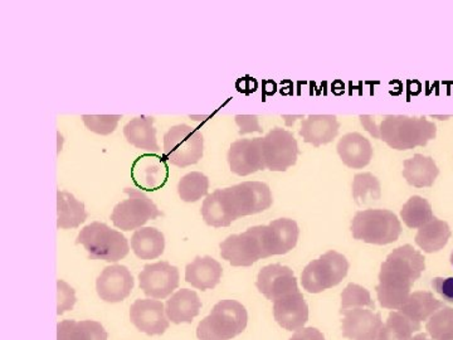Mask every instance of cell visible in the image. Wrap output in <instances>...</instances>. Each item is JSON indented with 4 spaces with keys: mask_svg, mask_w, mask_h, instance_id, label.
I'll return each mask as SVG.
<instances>
[{
    "mask_svg": "<svg viewBox=\"0 0 453 340\" xmlns=\"http://www.w3.org/2000/svg\"><path fill=\"white\" fill-rule=\"evenodd\" d=\"M425 270V256L411 244L393 250L381 265L380 283L375 288L380 305L390 310L401 308Z\"/></svg>",
    "mask_w": 453,
    "mask_h": 340,
    "instance_id": "cell-1",
    "label": "cell"
},
{
    "mask_svg": "<svg viewBox=\"0 0 453 340\" xmlns=\"http://www.w3.org/2000/svg\"><path fill=\"white\" fill-rule=\"evenodd\" d=\"M436 135V125L426 118L387 115L378 124L374 138L383 140L395 151H410L417 146L427 145Z\"/></svg>",
    "mask_w": 453,
    "mask_h": 340,
    "instance_id": "cell-2",
    "label": "cell"
},
{
    "mask_svg": "<svg viewBox=\"0 0 453 340\" xmlns=\"http://www.w3.org/2000/svg\"><path fill=\"white\" fill-rule=\"evenodd\" d=\"M220 256L232 267H249L273 255L270 226H255L241 235H232L219 244Z\"/></svg>",
    "mask_w": 453,
    "mask_h": 340,
    "instance_id": "cell-3",
    "label": "cell"
},
{
    "mask_svg": "<svg viewBox=\"0 0 453 340\" xmlns=\"http://www.w3.org/2000/svg\"><path fill=\"white\" fill-rule=\"evenodd\" d=\"M249 313L235 300H222L214 305L196 328L199 340H232L246 330Z\"/></svg>",
    "mask_w": 453,
    "mask_h": 340,
    "instance_id": "cell-4",
    "label": "cell"
},
{
    "mask_svg": "<svg viewBox=\"0 0 453 340\" xmlns=\"http://www.w3.org/2000/svg\"><path fill=\"white\" fill-rule=\"evenodd\" d=\"M77 244H82L89 258L106 262H118L127 258L129 243L121 232L101 222L83 227L77 236Z\"/></svg>",
    "mask_w": 453,
    "mask_h": 340,
    "instance_id": "cell-5",
    "label": "cell"
},
{
    "mask_svg": "<svg viewBox=\"0 0 453 340\" xmlns=\"http://www.w3.org/2000/svg\"><path fill=\"white\" fill-rule=\"evenodd\" d=\"M351 234L356 240L384 246L398 240L402 234L401 220L388 210L360 211L351 220Z\"/></svg>",
    "mask_w": 453,
    "mask_h": 340,
    "instance_id": "cell-6",
    "label": "cell"
},
{
    "mask_svg": "<svg viewBox=\"0 0 453 340\" xmlns=\"http://www.w3.org/2000/svg\"><path fill=\"white\" fill-rule=\"evenodd\" d=\"M204 153L203 134L196 128L181 124L170 128L164 135V154L172 166L187 168L195 166Z\"/></svg>",
    "mask_w": 453,
    "mask_h": 340,
    "instance_id": "cell-7",
    "label": "cell"
},
{
    "mask_svg": "<svg viewBox=\"0 0 453 340\" xmlns=\"http://www.w3.org/2000/svg\"><path fill=\"white\" fill-rule=\"evenodd\" d=\"M348 271L347 258L342 253L329 251L303 268L301 283L310 294H319L339 285L347 277Z\"/></svg>",
    "mask_w": 453,
    "mask_h": 340,
    "instance_id": "cell-8",
    "label": "cell"
},
{
    "mask_svg": "<svg viewBox=\"0 0 453 340\" xmlns=\"http://www.w3.org/2000/svg\"><path fill=\"white\" fill-rule=\"evenodd\" d=\"M125 193L129 197L125 201L118 203L111 213L113 226L118 227L121 231L127 232L142 228L149 220L163 216L153 199L145 193L134 188H127Z\"/></svg>",
    "mask_w": 453,
    "mask_h": 340,
    "instance_id": "cell-9",
    "label": "cell"
},
{
    "mask_svg": "<svg viewBox=\"0 0 453 340\" xmlns=\"http://www.w3.org/2000/svg\"><path fill=\"white\" fill-rule=\"evenodd\" d=\"M225 190L235 220L261 213L273 203L270 187L262 182H243Z\"/></svg>",
    "mask_w": 453,
    "mask_h": 340,
    "instance_id": "cell-10",
    "label": "cell"
},
{
    "mask_svg": "<svg viewBox=\"0 0 453 340\" xmlns=\"http://www.w3.org/2000/svg\"><path fill=\"white\" fill-rule=\"evenodd\" d=\"M299 153L296 139L282 128H275L262 138L265 166L271 172H285L295 166Z\"/></svg>",
    "mask_w": 453,
    "mask_h": 340,
    "instance_id": "cell-11",
    "label": "cell"
},
{
    "mask_svg": "<svg viewBox=\"0 0 453 340\" xmlns=\"http://www.w3.org/2000/svg\"><path fill=\"white\" fill-rule=\"evenodd\" d=\"M372 305H356L340 308L342 315V330L344 338L350 340H377L383 321L380 313Z\"/></svg>",
    "mask_w": 453,
    "mask_h": 340,
    "instance_id": "cell-12",
    "label": "cell"
},
{
    "mask_svg": "<svg viewBox=\"0 0 453 340\" xmlns=\"http://www.w3.org/2000/svg\"><path fill=\"white\" fill-rule=\"evenodd\" d=\"M180 274L177 267L159 261L145 265L139 274L140 289L150 299H166L178 289Z\"/></svg>",
    "mask_w": 453,
    "mask_h": 340,
    "instance_id": "cell-13",
    "label": "cell"
},
{
    "mask_svg": "<svg viewBox=\"0 0 453 340\" xmlns=\"http://www.w3.org/2000/svg\"><path fill=\"white\" fill-rule=\"evenodd\" d=\"M130 321L136 329L148 336H162L170 325L165 306L157 299L136 300L130 308Z\"/></svg>",
    "mask_w": 453,
    "mask_h": 340,
    "instance_id": "cell-14",
    "label": "cell"
},
{
    "mask_svg": "<svg viewBox=\"0 0 453 340\" xmlns=\"http://www.w3.org/2000/svg\"><path fill=\"white\" fill-rule=\"evenodd\" d=\"M134 289V277L124 265H111L104 268L96 280V291L105 303H121L130 297Z\"/></svg>",
    "mask_w": 453,
    "mask_h": 340,
    "instance_id": "cell-15",
    "label": "cell"
},
{
    "mask_svg": "<svg viewBox=\"0 0 453 340\" xmlns=\"http://www.w3.org/2000/svg\"><path fill=\"white\" fill-rule=\"evenodd\" d=\"M256 286L258 291L271 301H276L286 295L300 291L294 271L280 264L268 265L262 268Z\"/></svg>",
    "mask_w": 453,
    "mask_h": 340,
    "instance_id": "cell-16",
    "label": "cell"
},
{
    "mask_svg": "<svg viewBox=\"0 0 453 340\" xmlns=\"http://www.w3.org/2000/svg\"><path fill=\"white\" fill-rule=\"evenodd\" d=\"M229 166L232 173L246 177L258 170L266 169L264 154H262V138L242 139L234 142L229 148Z\"/></svg>",
    "mask_w": 453,
    "mask_h": 340,
    "instance_id": "cell-17",
    "label": "cell"
},
{
    "mask_svg": "<svg viewBox=\"0 0 453 340\" xmlns=\"http://www.w3.org/2000/svg\"><path fill=\"white\" fill-rule=\"evenodd\" d=\"M273 316L280 327L290 332L303 329L309 321V306L300 291L273 301Z\"/></svg>",
    "mask_w": 453,
    "mask_h": 340,
    "instance_id": "cell-18",
    "label": "cell"
},
{
    "mask_svg": "<svg viewBox=\"0 0 453 340\" xmlns=\"http://www.w3.org/2000/svg\"><path fill=\"white\" fill-rule=\"evenodd\" d=\"M222 275V267L211 256H196L195 261L190 262L186 267V282L202 291L216 288Z\"/></svg>",
    "mask_w": 453,
    "mask_h": 340,
    "instance_id": "cell-19",
    "label": "cell"
},
{
    "mask_svg": "<svg viewBox=\"0 0 453 340\" xmlns=\"http://www.w3.org/2000/svg\"><path fill=\"white\" fill-rule=\"evenodd\" d=\"M336 149L342 163L351 169L365 168L372 158L371 142L359 133H349L342 136Z\"/></svg>",
    "mask_w": 453,
    "mask_h": 340,
    "instance_id": "cell-20",
    "label": "cell"
},
{
    "mask_svg": "<svg viewBox=\"0 0 453 340\" xmlns=\"http://www.w3.org/2000/svg\"><path fill=\"white\" fill-rule=\"evenodd\" d=\"M340 124L335 115H311L301 124L303 142L318 146L329 144L338 136Z\"/></svg>",
    "mask_w": 453,
    "mask_h": 340,
    "instance_id": "cell-21",
    "label": "cell"
},
{
    "mask_svg": "<svg viewBox=\"0 0 453 340\" xmlns=\"http://www.w3.org/2000/svg\"><path fill=\"white\" fill-rule=\"evenodd\" d=\"M202 309V301L198 294L189 289H181L165 304V313L169 321L173 324L192 323L199 315Z\"/></svg>",
    "mask_w": 453,
    "mask_h": 340,
    "instance_id": "cell-22",
    "label": "cell"
},
{
    "mask_svg": "<svg viewBox=\"0 0 453 340\" xmlns=\"http://www.w3.org/2000/svg\"><path fill=\"white\" fill-rule=\"evenodd\" d=\"M403 177L408 184L416 188L432 187L436 182L440 169L431 157L416 154L403 162Z\"/></svg>",
    "mask_w": 453,
    "mask_h": 340,
    "instance_id": "cell-23",
    "label": "cell"
},
{
    "mask_svg": "<svg viewBox=\"0 0 453 340\" xmlns=\"http://www.w3.org/2000/svg\"><path fill=\"white\" fill-rule=\"evenodd\" d=\"M202 216L208 226L228 227L234 222L235 217L226 198L225 189H217L216 192L208 195L202 205Z\"/></svg>",
    "mask_w": 453,
    "mask_h": 340,
    "instance_id": "cell-24",
    "label": "cell"
},
{
    "mask_svg": "<svg viewBox=\"0 0 453 340\" xmlns=\"http://www.w3.org/2000/svg\"><path fill=\"white\" fill-rule=\"evenodd\" d=\"M442 306H445V303L437 300L432 292L416 291L410 295L398 312L407 316L413 323L421 324L422 321H427Z\"/></svg>",
    "mask_w": 453,
    "mask_h": 340,
    "instance_id": "cell-25",
    "label": "cell"
},
{
    "mask_svg": "<svg viewBox=\"0 0 453 340\" xmlns=\"http://www.w3.org/2000/svg\"><path fill=\"white\" fill-rule=\"evenodd\" d=\"M131 249L140 259H155L165 250V237L154 227H142L131 237Z\"/></svg>",
    "mask_w": 453,
    "mask_h": 340,
    "instance_id": "cell-26",
    "label": "cell"
},
{
    "mask_svg": "<svg viewBox=\"0 0 453 340\" xmlns=\"http://www.w3.org/2000/svg\"><path fill=\"white\" fill-rule=\"evenodd\" d=\"M88 220L85 205L65 190L57 192V228H77Z\"/></svg>",
    "mask_w": 453,
    "mask_h": 340,
    "instance_id": "cell-27",
    "label": "cell"
},
{
    "mask_svg": "<svg viewBox=\"0 0 453 340\" xmlns=\"http://www.w3.org/2000/svg\"><path fill=\"white\" fill-rule=\"evenodd\" d=\"M124 135L129 144L148 151H159L157 142V129L151 118H134L124 128Z\"/></svg>",
    "mask_w": 453,
    "mask_h": 340,
    "instance_id": "cell-28",
    "label": "cell"
},
{
    "mask_svg": "<svg viewBox=\"0 0 453 340\" xmlns=\"http://www.w3.org/2000/svg\"><path fill=\"white\" fill-rule=\"evenodd\" d=\"M104 325L95 321H64L57 325V340H107Z\"/></svg>",
    "mask_w": 453,
    "mask_h": 340,
    "instance_id": "cell-29",
    "label": "cell"
},
{
    "mask_svg": "<svg viewBox=\"0 0 453 340\" xmlns=\"http://www.w3.org/2000/svg\"><path fill=\"white\" fill-rule=\"evenodd\" d=\"M451 236L452 232L449 223L434 217L431 222L419 228L418 234L416 236V243L426 253H434L441 251L446 246Z\"/></svg>",
    "mask_w": 453,
    "mask_h": 340,
    "instance_id": "cell-30",
    "label": "cell"
},
{
    "mask_svg": "<svg viewBox=\"0 0 453 340\" xmlns=\"http://www.w3.org/2000/svg\"><path fill=\"white\" fill-rule=\"evenodd\" d=\"M135 164L140 169L134 168V177L140 186L146 188L162 187L168 178V166L163 162L162 158L157 155H145L140 157Z\"/></svg>",
    "mask_w": 453,
    "mask_h": 340,
    "instance_id": "cell-31",
    "label": "cell"
},
{
    "mask_svg": "<svg viewBox=\"0 0 453 340\" xmlns=\"http://www.w3.org/2000/svg\"><path fill=\"white\" fill-rule=\"evenodd\" d=\"M268 226L273 229V255H286L296 247L300 229L294 220H275Z\"/></svg>",
    "mask_w": 453,
    "mask_h": 340,
    "instance_id": "cell-32",
    "label": "cell"
},
{
    "mask_svg": "<svg viewBox=\"0 0 453 340\" xmlns=\"http://www.w3.org/2000/svg\"><path fill=\"white\" fill-rule=\"evenodd\" d=\"M418 330H421V324L413 323L402 313L392 312L377 340H412L413 333Z\"/></svg>",
    "mask_w": 453,
    "mask_h": 340,
    "instance_id": "cell-33",
    "label": "cell"
},
{
    "mask_svg": "<svg viewBox=\"0 0 453 340\" xmlns=\"http://www.w3.org/2000/svg\"><path fill=\"white\" fill-rule=\"evenodd\" d=\"M401 217L408 228H422L434 220V212L427 199L413 196L408 199L401 211Z\"/></svg>",
    "mask_w": 453,
    "mask_h": 340,
    "instance_id": "cell-34",
    "label": "cell"
},
{
    "mask_svg": "<svg viewBox=\"0 0 453 340\" xmlns=\"http://www.w3.org/2000/svg\"><path fill=\"white\" fill-rule=\"evenodd\" d=\"M210 179L199 172L188 173L179 181L178 193L181 201L187 203L198 202L203 197L208 195Z\"/></svg>",
    "mask_w": 453,
    "mask_h": 340,
    "instance_id": "cell-35",
    "label": "cell"
},
{
    "mask_svg": "<svg viewBox=\"0 0 453 340\" xmlns=\"http://www.w3.org/2000/svg\"><path fill=\"white\" fill-rule=\"evenodd\" d=\"M380 182L372 173H362L354 177L353 197L357 205H368L380 199Z\"/></svg>",
    "mask_w": 453,
    "mask_h": 340,
    "instance_id": "cell-36",
    "label": "cell"
},
{
    "mask_svg": "<svg viewBox=\"0 0 453 340\" xmlns=\"http://www.w3.org/2000/svg\"><path fill=\"white\" fill-rule=\"evenodd\" d=\"M428 336L434 340H449L453 338V308L442 306L437 310L426 324Z\"/></svg>",
    "mask_w": 453,
    "mask_h": 340,
    "instance_id": "cell-37",
    "label": "cell"
},
{
    "mask_svg": "<svg viewBox=\"0 0 453 340\" xmlns=\"http://www.w3.org/2000/svg\"><path fill=\"white\" fill-rule=\"evenodd\" d=\"M120 115H82L83 124L92 133L98 135H110L118 128Z\"/></svg>",
    "mask_w": 453,
    "mask_h": 340,
    "instance_id": "cell-38",
    "label": "cell"
},
{
    "mask_svg": "<svg viewBox=\"0 0 453 340\" xmlns=\"http://www.w3.org/2000/svg\"><path fill=\"white\" fill-rule=\"evenodd\" d=\"M76 301V291L73 286L68 285L64 280H58L57 282V315H62L68 310H73Z\"/></svg>",
    "mask_w": 453,
    "mask_h": 340,
    "instance_id": "cell-39",
    "label": "cell"
},
{
    "mask_svg": "<svg viewBox=\"0 0 453 340\" xmlns=\"http://www.w3.org/2000/svg\"><path fill=\"white\" fill-rule=\"evenodd\" d=\"M431 285L443 301L453 304V277H434Z\"/></svg>",
    "mask_w": 453,
    "mask_h": 340,
    "instance_id": "cell-40",
    "label": "cell"
},
{
    "mask_svg": "<svg viewBox=\"0 0 453 340\" xmlns=\"http://www.w3.org/2000/svg\"><path fill=\"white\" fill-rule=\"evenodd\" d=\"M235 122L241 128V134L253 133V131L262 133V130H264L259 127L258 118L255 115H237L235 116Z\"/></svg>",
    "mask_w": 453,
    "mask_h": 340,
    "instance_id": "cell-41",
    "label": "cell"
},
{
    "mask_svg": "<svg viewBox=\"0 0 453 340\" xmlns=\"http://www.w3.org/2000/svg\"><path fill=\"white\" fill-rule=\"evenodd\" d=\"M290 340H325V336L316 328H303L297 330Z\"/></svg>",
    "mask_w": 453,
    "mask_h": 340,
    "instance_id": "cell-42",
    "label": "cell"
},
{
    "mask_svg": "<svg viewBox=\"0 0 453 340\" xmlns=\"http://www.w3.org/2000/svg\"><path fill=\"white\" fill-rule=\"evenodd\" d=\"M412 340H434V339H432V338L429 339L427 334L421 333V334H418V336H414V338H412Z\"/></svg>",
    "mask_w": 453,
    "mask_h": 340,
    "instance_id": "cell-43",
    "label": "cell"
},
{
    "mask_svg": "<svg viewBox=\"0 0 453 340\" xmlns=\"http://www.w3.org/2000/svg\"><path fill=\"white\" fill-rule=\"evenodd\" d=\"M451 265H452V267H453V250H452V253H451Z\"/></svg>",
    "mask_w": 453,
    "mask_h": 340,
    "instance_id": "cell-44",
    "label": "cell"
},
{
    "mask_svg": "<svg viewBox=\"0 0 453 340\" xmlns=\"http://www.w3.org/2000/svg\"><path fill=\"white\" fill-rule=\"evenodd\" d=\"M449 340H453V338H451V339H449Z\"/></svg>",
    "mask_w": 453,
    "mask_h": 340,
    "instance_id": "cell-45",
    "label": "cell"
}]
</instances>
